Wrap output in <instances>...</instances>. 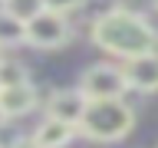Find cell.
I'll return each mask as SVG.
<instances>
[{
  "label": "cell",
  "instance_id": "cell-1",
  "mask_svg": "<svg viewBox=\"0 0 158 148\" xmlns=\"http://www.w3.org/2000/svg\"><path fill=\"white\" fill-rule=\"evenodd\" d=\"M92 43H96L99 49L112 53V56L132 59V56L155 53L158 30L152 27L145 17L115 7V10H109V13H102V17L92 20Z\"/></svg>",
  "mask_w": 158,
  "mask_h": 148
},
{
  "label": "cell",
  "instance_id": "cell-2",
  "mask_svg": "<svg viewBox=\"0 0 158 148\" xmlns=\"http://www.w3.org/2000/svg\"><path fill=\"white\" fill-rule=\"evenodd\" d=\"M135 125V112L125 99H109V102H89L86 115L79 122V135L89 142H118Z\"/></svg>",
  "mask_w": 158,
  "mask_h": 148
},
{
  "label": "cell",
  "instance_id": "cell-3",
  "mask_svg": "<svg viewBox=\"0 0 158 148\" xmlns=\"http://www.w3.org/2000/svg\"><path fill=\"white\" fill-rule=\"evenodd\" d=\"M79 89L86 92L89 102H109V99H122L125 96V76H122V66H109V63H99V66H89L79 79Z\"/></svg>",
  "mask_w": 158,
  "mask_h": 148
},
{
  "label": "cell",
  "instance_id": "cell-4",
  "mask_svg": "<svg viewBox=\"0 0 158 148\" xmlns=\"http://www.w3.org/2000/svg\"><path fill=\"white\" fill-rule=\"evenodd\" d=\"M69 33H73L69 20L63 17V13H53V10H43L36 20L27 23V43L36 46V49H56V46H63V43L69 39Z\"/></svg>",
  "mask_w": 158,
  "mask_h": 148
},
{
  "label": "cell",
  "instance_id": "cell-5",
  "mask_svg": "<svg viewBox=\"0 0 158 148\" xmlns=\"http://www.w3.org/2000/svg\"><path fill=\"white\" fill-rule=\"evenodd\" d=\"M89 109V99L82 89H56L53 96H49L46 102V115L49 118H59V122H66V125L79 128V122H82V115H86Z\"/></svg>",
  "mask_w": 158,
  "mask_h": 148
},
{
  "label": "cell",
  "instance_id": "cell-6",
  "mask_svg": "<svg viewBox=\"0 0 158 148\" xmlns=\"http://www.w3.org/2000/svg\"><path fill=\"white\" fill-rule=\"evenodd\" d=\"M122 76H125L128 89H135V92H158V56L145 53V56L122 59Z\"/></svg>",
  "mask_w": 158,
  "mask_h": 148
},
{
  "label": "cell",
  "instance_id": "cell-7",
  "mask_svg": "<svg viewBox=\"0 0 158 148\" xmlns=\"http://www.w3.org/2000/svg\"><path fill=\"white\" fill-rule=\"evenodd\" d=\"M33 105H36V89L30 86H13V89H0V112L7 118H20L27 115V112H33Z\"/></svg>",
  "mask_w": 158,
  "mask_h": 148
},
{
  "label": "cell",
  "instance_id": "cell-8",
  "mask_svg": "<svg viewBox=\"0 0 158 148\" xmlns=\"http://www.w3.org/2000/svg\"><path fill=\"white\" fill-rule=\"evenodd\" d=\"M79 128H73V125H66V122H59V118H43L36 125V132H33V138H36V145L40 148H63V145H69V138L76 135Z\"/></svg>",
  "mask_w": 158,
  "mask_h": 148
},
{
  "label": "cell",
  "instance_id": "cell-9",
  "mask_svg": "<svg viewBox=\"0 0 158 148\" xmlns=\"http://www.w3.org/2000/svg\"><path fill=\"white\" fill-rule=\"evenodd\" d=\"M17 43H27V23L0 10V46H17Z\"/></svg>",
  "mask_w": 158,
  "mask_h": 148
},
{
  "label": "cell",
  "instance_id": "cell-10",
  "mask_svg": "<svg viewBox=\"0 0 158 148\" xmlns=\"http://www.w3.org/2000/svg\"><path fill=\"white\" fill-rule=\"evenodd\" d=\"M0 10H7L10 17H17L20 23H30V20H36L46 7H43V0H3Z\"/></svg>",
  "mask_w": 158,
  "mask_h": 148
},
{
  "label": "cell",
  "instance_id": "cell-11",
  "mask_svg": "<svg viewBox=\"0 0 158 148\" xmlns=\"http://www.w3.org/2000/svg\"><path fill=\"white\" fill-rule=\"evenodd\" d=\"M27 69H23V63L20 59H10L3 56L0 59V89H13V86H27Z\"/></svg>",
  "mask_w": 158,
  "mask_h": 148
},
{
  "label": "cell",
  "instance_id": "cell-12",
  "mask_svg": "<svg viewBox=\"0 0 158 148\" xmlns=\"http://www.w3.org/2000/svg\"><path fill=\"white\" fill-rule=\"evenodd\" d=\"M43 7L53 10V13H63V17H69V13H76V10L82 7V0H43Z\"/></svg>",
  "mask_w": 158,
  "mask_h": 148
},
{
  "label": "cell",
  "instance_id": "cell-13",
  "mask_svg": "<svg viewBox=\"0 0 158 148\" xmlns=\"http://www.w3.org/2000/svg\"><path fill=\"white\" fill-rule=\"evenodd\" d=\"M7 148H40V145H36V138L30 135V138H17V142H13V145H7Z\"/></svg>",
  "mask_w": 158,
  "mask_h": 148
},
{
  "label": "cell",
  "instance_id": "cell-14",
  "mask_svg": "<svg viewBox=\"0 0 158 148\" xmlns=\"http://www.w3.org/2000/svg\"><path fill=\"white\" fill-rule=\"evenodd\" d=\"M3 122H7V115H3V112H0V128H3Z\"/></svg>",
  "mask_w": 158,
  "mask_h": 148
},
{
  "label": "cell",
  "instance_id": "cell-15",
  "mask_svg": "<svg viewBox=\"0 0 158 148\" xmlns=\"http://www.w3.org/2000/svg\"><path fill=\"white\" fill-rule=\"evenodd\" d=\"M0 3H3V0H0Z\"/></svg>",
  "mask_w": 158,
  "mask_h": 148
},
{
  "label": "cell",
  "instance_id": "cell-16",
  "mask_svg": "<svg viewBox=\"0 0 158 148\" xmlns=\"http://www.w3.org/2000/svg\"><path fill=\"white\" fill-rule=\"evenodd\" d=\"M0 59H3V56H0Z\"/></svg>",
  "mask_w": 158,
  "mask_h": 148
}]
</instances>
